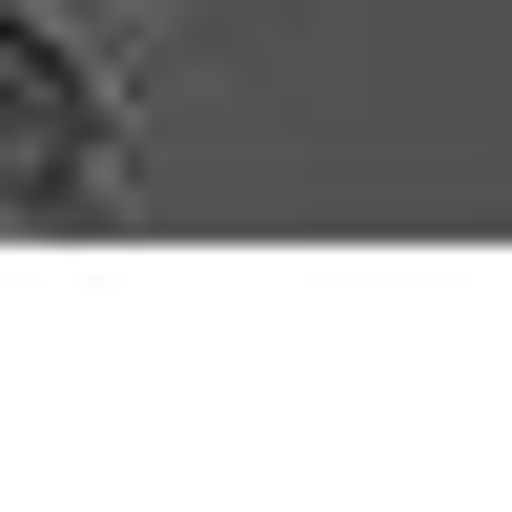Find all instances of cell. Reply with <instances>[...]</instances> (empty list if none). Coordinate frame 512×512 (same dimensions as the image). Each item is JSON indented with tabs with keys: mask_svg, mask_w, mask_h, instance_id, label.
Here are the masks:
<instances>
[{
	"mask_svg": "<svg viewBox=\"0 0 512 512\" xmlns=\"http://www.w3.org/2000/svg\"><path fill=\"white\" fill-rule=\"evenodd\" d=\"M0 205H103V82L41 21H0Z\"/></svg>",
	"mask_w": 512,
	"mask_h": 512,
	"instance_id": "6da1fadb",
	"label": "cell"
}]
</instances>
